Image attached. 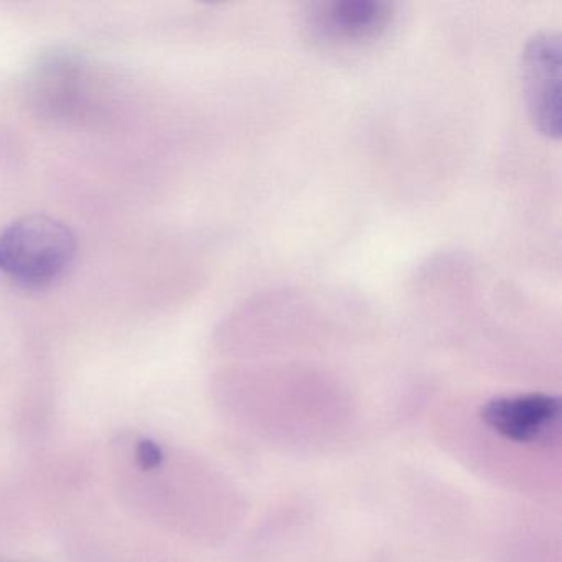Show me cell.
Returning <instances> with one entry per match:
<instances>
[{
  "instance_id": "3",
  "label": "cell",
  "mask_w": 562,
  "mask_h": 562,
  "mask_svg": "<svg viewBox=\"0 0 562 562\" xmlns=\"http://www.w3.org/2000/svg\"><path fill=\"white\" fill-rule=\"evenodd\" d=\"M559 38L538 35L525 57V85L532 121L542 134L559 136Z\"/></svg>"
},
{
  "instance_id": "6",
  "label": "cell",
  "mask_w": 562,
  "mask_h": 562,
  "mask_svg": "<svg viewBox=\"0 0 562 562\" xmlns=\"http://www.w3.org/2000/svg\"><path fill=\"white\" fill-rule=\"evenodd\" d=\"M139 459L146 469H153V467L159 465L160 460H162V452H160L159 446L150 442V440H146V442H143V446H140Z\"/></svg>"
},
{
  "instance_id": "2",
  "label": "cell",
  "mask_w": 562,
  "mask_h": 562,
  "mask_svg": "<svg viewBox=\"0 0 562 562\" xmlns=\"http://www.w3.org/2000/svg\"><path fill=\"white\" fill-rule=\"evenodd\" d=\"M480 417L493 432L512 442H549L559 429L561 400L546 393L495 397L482 407Z\"/></svg>"
},
{
  "instance_id": "4",
  "label": "cell",
  "mask_w": 562,
  "mask_h": 562,
  "mask_svg": "<svg viewBox=\"0 0 562 562\" xmlns=\"http://www.w3.org/2000/svg\"><path fill=\"white\" fill-rule=\"evenodd\" d=\"M393 15V5L386 2L344 0L321 5L314 14V27L327 41L363 44L380 37Z\"/></svg>"
},
{
  "instance_id": "1",
  "label": "cell",
  "mask_w": 562,
  "mask_h": 562,
  "mask_svg": "<svg viewBox=\"0 0 562 562\" xmlns=\"http://www.w3.org/2000/svg\"><path fill=\"white\" fill-rule=\"evenodd\" d=\"M75 252L74 233L48 216H25L0 233V271L25 288H44L57 281Z\"/></svg>"
},
{
  "instance_id": "5",
  "label": "cell",
  "mask_w": 562,
  "mask_h": 562,
  "mask_svg": "<svg viewBox=\"0 0 562 562\" xmlns=\"http://www.w3.org/2000/svg\"><path fill=\"white\" fill-rule=\"evenodd\" d=\"M35 94L42 106L57 114H71L88 97L87 68L77 58L55 55L35 74Z\"/></svg>"
}]
</instances>
